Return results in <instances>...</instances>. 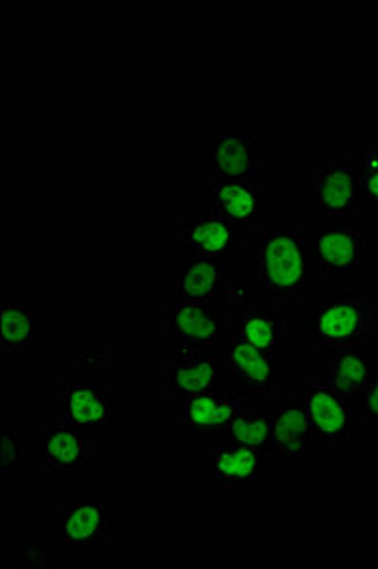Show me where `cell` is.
<instances>
[{"label":"cell","instance_id":"ffe728a7","mask_svg":"<svg viewBox=\"0 0 378 569\" xmlns=\"http://www.w3.org/2000/svg\"><path fill=\"white\" fill-rule=\"evenodd\" d=\"M321 365L326 369V380L339 388L342 393L358 399L366 391L375 375L371 351L359 346H340L324 350Z\"/></svg>","mask_w":378,"mask_h":569},{"label":"cell","instance_id":"d6986e66","mask_svg":"<svg viewBox=\"0 0 378 569\" xmlns=\"http://www.w3.org/2000/svg\"><path fill=\"white\" fill-rule=\"evenodd\" d=\"M209 475L216 486L240 488V486L265 485L262 453L236 442H219L209 456Z\"/></svg>","mask_w":378,"mask_h":569},{"label":"cell","instance_id":"277c9868","mask_svg":"<svg viewBox=\"0 0 378 569\" xmlns=\"http://www.w3.org/2000/svg\"><path fill=\"white\" fill-rule=\"evenodd\" d=\"M308 423L314 439L354 440L356 426L352 418V397L324 380H307L302 388Z\"/></svg>","mask_w":378,"mask_h":569},{"label":"cell","instance_id":"7a4b0ae2","mask_svg":"<svg viewBox=\"0 0 378 569\" xmlns=\"http://www.w3.org/2000/svg\"><path fill=\"white\" fill-rule=\"evenodd\" d=\"M300 337L318 343L321 350L359 346L378 332V306L371 291H350L321 298L312 313L299 323Z\"/></svg>","mask_w":378,"mask_h":569},{"label":"cell","instance_id":"4fadbf2b","mask_svg":"<svg viewBox=\"0 0 378 569\" xmlns=\"http://www.w3.org/2000/svg\"><path fill=\"white\" fill-rule=\"evenodd\" d=\"M40 458L47 471H86L92 461L90 431L66 421L48 423L40 439Z\"/></svg>","mask_w":378,"mask_h":569},{"label":"cell","instance_id":"2e32d148","mask_svg":"<svg viewBox=\"0 0 378 569\" xmlns=\"http://www.w3.org/2000/svg\"><path fill=\"white\" fill-rule=\"evenodd\" d=\"M320 213H352L359 209L358 169L350 162L329 163L305 187Z\"/></svg>","mask_w":378,"mask_h":569},{"label":"cell","instance_id":"6da1fadb","mask_svg":"<svg viewBox=\"0 0 378 569\" xmlns=\"http://www.w3.org/2000/svg\"><path fill=\"white\" fill-rule=\"evenodd\" d=\"M253 295L265 305H299L310 287L305 230L272 227L255 240L249 259Z\"/></svg>","mask_w":378,"mask_h":569},{"label":"cell","instance_id":"603a6c76","mask_svg":"<svg viewBox=\"0 0 378 569\" xmlns=\"http://www.w3.org/2000/svg\"><path fill=\"white\" fill-rule=\"evenodd\" d=\"M356 169H358L359 211L378 213V150L361 152Z\"/></svg>","mask_w":378,"mask_h":569},{"label":"cell","instance_id":"9c48e42d","mask_svg":"<svg viewBox=\"0 0 378 569\" xmlns=\"http://www.w3.org/2000/svg\"><path fill=\"white\" fill-rule=\"evenodd\" d=\"M216 305L176 300L168 306L166 325L179 350H216L227 321L217 316Z\"/></svg>","mask_w":378,"mask_h":569},{"label":"cell","instance_id":"44dd1931","mask_svg":"<svg viewBox=\"0 0 378 569\" xmlns=\"http://www.w3.org/2000/svg\"><path fill=\"white\" fill-rule=\"evenodd\" d=\"M0 348L34 350L37 348V305L2 302L0 306Z\"/></svg>","mask_w":378,"mask_h":569},{"label":"cell","instance_id":"cb8c5ba5","mask_svg":"<svg viewBox=\"0 0 378 569\" xmlns=\"http://www.w3.org/2000/svg\"><path fill=\"white\" fill-rule=\"evenodd\" d=\"M18 568H58L52 557V547L47 541L20 545L13 550Z\"/></svg>","mask_w":378,"mask_h":569},{"label":"cell","instance_id":"7402d4cb","mask_svg":"<svg viewBox=\"0 0 378 569\" xmlns=\"http://www.w3.org/2000/svg\"><path fill=\"white\" fill-rule=\"evenodd\" d=\"M272 410H240L232 420L227 440L267 456L272 447Z\"/></svg>","mask_w":378,"mask_h":569},{"label":"cell","instance_id":"30bf717a","mask_svg":"<svg viewBox=\"0 0 378 569\" xmlns=\"http://www.w3.org/2000/svg\"><path fill=\"white\" fill-rule=\"evenodd\" d=\"M112 531L109 507L99 499H67L59 507L58 533L63 547H105Z\"/></svg>","mask_w":378,"mask_h":569},{"label":"cell","instance_id":"7c38bea8","mask_svg":"<svg viewBox=\"0 0 378 569\" xmlns=\"http://www.w3.org/2000/svg\"><path fill=\"white\" fill-rule=\"evenodd\" d=\"M272 447L275 461H305L310 456L312 429L308 423L307 407L302 395H291L286 405L272 408Z\"/></svg>","mask_w":378,"mask_h":569},{"label":"cell","instance_id":"ba28073f","mask_svg":"<svg viewBox=\"0 0 378 569\" xmlns=\"http://www.w3.org/2000/svg\"><path fill=\"white\" fill-rule=\"evenodd\" d=\"M225 372L241 395H270L278 380V353L227 335Z\"/></svg>","mask_w":378,"mask_h":569},{"label":"cell","instance_id":"ac0fdd59","mask_svg":"<svg viewBox=\"0 0 378 569\" xmlns=\"http://www.w3.org/2000/svg\"><path fill=\"white\" fill-rule=\"evenodd\" d=\"M241 238V228L221 213H196L183 227V246L211 259H230Z\"/></svg>","mask_w":378,"mask_h":569},{"label":"cell","instance_id":"484cf974","mask_svg":"<svg viewBox=\"0 0 378 569\" xmlns=\"http://www.w3.org/2000/svg\"><path fill=\"white\" fill-rule=\"evenodd\" d=\"M358 402L367 426H378V369H375L366 391L359 395Z\"/></svg>","mask_w":378,"mask_h":569},{"label":"cell","instance_id":"5b68a950","mask_svg":"<svg viewBox=\"0 0 378 569\" xmlns=\"http://www.w3.org/2000/svg\"><path fill=\"white\" fill-rule=\"evenodd\" d=\"M61 421L84 427L88 431H107L112 426V395L105 380L63 378L59 382Z\"/></svg>","mask_w":378,"mask_h":569},{"label":"cell","instance_id":"8992f818","mask_svg":"<svg viewBox=\"0 0 378 569\" xmlns=\"http://www.w3.org/2000/svg\"><path fill=\"white\" fill-rule=\"evenodd\" d=\"M241 395H221L217 391L196 393L185 397L183 427L185 439L225 442L229 439L230 426L236 415L243 410Z\"/></svg>","mask_w":378,"mask_h":569},{"label":"cell","instance_id":"9a60e30c","mask_svg":"<svg viewBox=\"0 0 378 569\" xmlns=\"http://www.w3.org/2000/svg\"><path fill=\"white\" fill-rule=\"evenodd\" d=\"M208 198L217 213L232 220L236 227H257L265 213V198L259 182L213 176L208 182Z\"/></svg>","mask_w":378,"mask_h":569},{"label":"cell","instance_id":"5bb4252c","mask_svg":"<svg viewBox=\"0 0 378 569\" xmlns=\"http://www.w3.org/2000/svg\"><path fill=\"white\" fill-rule=\"evenodd\" d=\"M230 259H211L202 254H185L181 270L173 279L177 300L216 305L229 279Z\"/></svg>","mask_w":378,"mask_h":569},{"label":"cell","instance_id":"52a82bcc","mask_svg":"<svg viewBox=\"0 0 378 569\" xmlns=\"http://www.w3.org/2000/svg\"><path fill=\"white\" fill-rule=\"evenodd\" d=\"M265 152H270V147H262L243 131H216L208 137L209 168L213 176L261 184L265 179L261 154Z\"/></svg>","mask_w":378,"mask_h":569},{"label":"cell","instance_id":"3957f363","mask_svg":"<svg viewBox=\"0 0 378 569\" xmlns=\"http://www.w3.org/2000/svg\"><path fill=\"white\" fill-rule=\"evenodd\" d=\"M314 262L321 273H361L371 259L369 228H316Z\"/></svg>","mask_w":378,"mask_h":569},{"label":"cell","instance_id":"8fae6325","mask_svg":"<svg viewBox=\"0 0 378 569\" xmlns=\"http://www.w3.org/2000/svg\"><path fill=\"white\" fill-rule=\"evenodd\" d=\"M230 302L235 308V316L232 321L227 323V335L241 338L262 350L278 353L284 321L272 305H265L257 298H248L241 289L230 292Z\"/></svg>","mask_w":378,"mask_h":569},{"label":"cell","instance_id":"d4e9b609","mask_svg":"<svg viewBox=\"0 0 378 569\" xmlns=\"http://www.w3.org/2000/svg\"><path fill=\"white\" fill-rule=\"evenodd\" d=\"M0 435H2V453H0L2 471H21V440L18 437V429L10 423H2Z\"/></svg>","mask_w":378,"mask_h":569},{"label":"cell","instance_id":"e0dca14e","mask_svg":"<svg viewBox=\"0 0 378 569\" xmlns=\"http://www.w3.org/2000/svg\"><path fill=\"white\" fill-rule=\"evenodd\" d=\"M221 376L216 350H179L176 361L168 367V395L189 397L217 391Z\"/></svg>","mask_w":378,"mask_h":569}]
</instances>
